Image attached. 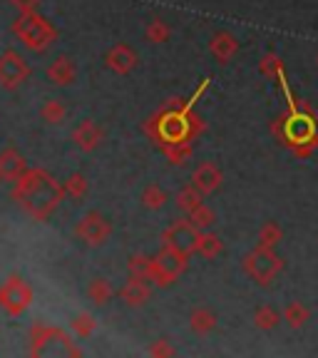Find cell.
<instances>
[{
    "mask_svg": "<svg viewBox=\"0 0 318 358\" xmlns=\"http://www.w3.org/2000/svg\"><path fill=\"white\" fill-rule=\"evenodd\" d=\"M274 134L298 159H308L318 150V112L308 102H298L274 122Z\"/></svg>",
    "mask_w": 318,
    "mask_h": 358,
    "instance_id": "obj_1",
    "label": "cell"
},
{
    "mask_svg": "<svg viewBox=\"0 0 318 358\" xmlns=\"http://www.w3.org/2000/svg\"><path fill=\"white\" fill-rule=\"evenodd\" d=\"M281 268H284V259L274 252V246L259 244L256 249L244 259V271L261 286L271 284V281L279 276Z\"/></svg>",
    "mask_w": 318,
    "mask_h": 358,
    "instance_id": "obj_2",
    "label": "cell"
},
{
    "mask_svg": "<svg viewBox=\"0 0 318 358\" xmlns=\"http://www.w3.org/2000/svg\"><path fill=\"white\" fill-rule=\"evenodd\" d=\"M199 227L194 222H177L174 227H169L167 234H164V241L167 246L177 249L179 254H191L196 252V244H199Z\"/></svg>",
    "mask_w": 318,
    "mask_h": 358,
    "instance_id": "obj_3",
    "label": "cell"
},
{
    "mask_svg": "<svg viewBox=\"0 0 318 358\" xmlns=\"http://www.w3.org/2000/svg\"><path fill=\"white\" fill-rule=\"evenodd\" d=\"M185 259H187L185 254H179L177 249L167 246V249L157 257V262L150 264V274L154 276V279H159V284H169V281L185 268Z\"/></svg>",
    "mask_w": 318,
    "mask_h": 358,
    "instance_id": "obj_4",
    "label": "cell"
},
{
    "mask_svg": "<svg viewBox=\"0 0 318 358\" xmlns=\"http://www.w3.org/2000/svg\"><path fill=\"white\" fill-rule=\"evenodd\" d=\"M25 75H28V70H25L22 57L8 52V55L0 60V83L6 85V87H13V85H17L20 80H25Z\"/></svg>",
    "mask_w": 318,
    "mask_h": 358,
    "instance_id": "obj_5",
    "label": "cell"
},
{
    "mask_svg": "<svg viewBox=\"0 0 318 358\" xmlns=\"http://www.w3.org/2000/svg\"><path fill=\"white\" fill-rule=\"evenodd\" d=\"M219 185H222V172H219L217 164L204 162L194 172V187L201 192V194H209V192H214Z\"/></svg>",
    "mask_w": 318,
    "mask_h": 358,
    "instance_id": "obj_6",
    "label": "cell"
},
{
    "mask_svg": "<svg viewBox=\"0 0 318 358\" xmlns=\"http://www.w3.org/2000/svg\"><path fill=\"white\" fill-rule=\"evenodd\" d=\"M236 50H239V43H236L234 35H229V33H219V35H214V40H212V52H214V55H217L222 62H226L229 57H234V55H236Z\"/></svg>",
    "mask_w": 318,
    "mask_h": 358,
    "instance_id": "obj_7",
    "label": "cell"
},
{
    "mask_svg": "<svg viewBox=\"0 0 318 358\" xmlns=\"http://www.w3.org/2000/svg\"><path fill=\"white\" fill-rule=\"evenodd\" d=\"M281 316H284V321L291 329H303V326L308 324V319H311V311H308L301 301H291V303H286Z\"/></svg>",
    "mask_w": 318,
    "mask_h": 358,
    "instance_id": "obj_8",
    "label": "cell"
},
{
    "mask_svg": "<svg viewBox=\"0 0 318 358\" xmlns=\"http://www.w3.org/2000/svg\"><path fill=\"white\" fill-rule=\"evenodd\" d=\"M281 319H284V316H281L274 306H259L256 313H254V324H256V329H261V331L276 329Z\"/></svg>",
    "mask_w": 318,
    "mask_h": 358,
    "instance_id": "obj_9",
    "label": "cell"
},
{
    "mask_svg": "<svg viewBox=\"0 0 318 358\" xmlns=\"http://www.w3.org/2000/svg\"><path fill=\"white\" fill-rule=\"evenodd\" d=\"M214 324H217V319H214V313L207 311V308H196V311L191 313V329H194L196 334H209V331L214 329Z\"/></svg>",
    "mask_w": 318,
    "mask_h": 358,
    "instance_id": "obj_10",
    "label": "cell"
},
{
    "mask_svg": "<svg viewBox=\"0 0 318 358\" xmlns=\"http://www.w3.org/2000/svg\"><path fill=\"white\" fill-rule=\"evenodd\" d=\"M281 239H284V229H281V227L276 222H266L261 227V229H259V244H263V246H276Z\"/></svg>",
    "mask_w": 318,
    "mask_h": 358,
    "instance_id": "obj_11",
    "label": "cell"
},
{
    "mask_svg": "<svg viewBox=\"0 0 318 358\" xmlns=\"http://www.w3.org/2000/svg\"><path fill=\"white\" fill-rule=\"evenodd\" d=\"M196 252H199L201 257L214 259L219 252H222V239H219L217 234H201L199 244H196Z\"/></svg>",
    "mask_w": 318,
    "mask_h": 358,
    "instance_id": "obj_12",
    "label": "cell"
},
{
    "mask_svg": "<svg viewBox=\"0 0 318 358\" xmlns=\"http://www.w3.org/2000/svg\"><path fill=\"white\" fill-rule=\"evenodd\" d=\"M177 204H179V209H185V212L191 214L201 204V192L196 189V187H187V189L179 192Z\"/></svg>",
    "mask_w": 318,
    "mask_h": 358,
    "instance_id": "obj_13",
    "label": "cell"
},
{
    "mask_svg": "<svg viewBox=\"0 0 318 358\" xmlns=\"http://www.w3.org/2000/svg\"><path fill=\"white\" fill-rule=\"evenodd\" d=\"M284 73V60H281L279 55H266L261 60V75H266V78H279V75Z\"/></svg>",
    "mask_w": 318,
    "mask_h": 358,
    "instance_id": "obj_14",
    "label": "cell"
},
{
    "mask_svg": "<svg viewBox=\"0 0 318 358\" xmlns=\"http://www.w3.org/2000/svg\"><path fill=\"white\" fill-rule=\"evenodd\" d=\"M189 217H191V222L199 227V229H207V227H212V222H214V212L204 207V204H199V207H196Z\"/></svg>",
    "mask_w": 318,
    "mask_h": 358,
    "instance_id": "obj_15",
    "label": "cell"
},
{
    "mask_svg": "<svg viewBox=\"0 0 318 358\" xmlns=\"http://www.w3.org/2000/svg\"><path fill=\"white\" fill-rule=\"evenodd\" d=\"M147 296H150V291H147V286H142L140 281H132V284L127 286V291H124V299H127L129 303H142Z\"/></svg>",
    "mask_w": 318,
    "mask_h": 358,
    "instance_id": "obj_16",
    "label": "cell"
},
{
    "mask_svg": "<svg viewBox=\"0 0 318 358\" xmlns=\"http://www.w3.org/2000/svg\"><path fill=\"white\" fill-rule=\"evenodd\" d=\"M17 169H22V159L15 155V152H8L3 159H0V172L10 174V177H15Z\"/></svg>",
    "mask_w": 318,
    "mask_h": 358,
    "instance_id": "obj_17",
    "label": "cell"
},
{
    "mask_svg": "<svg viewBox=\"0 0 318 358\" xmlns=\"http://www.w3.org/2000/svg\"><path fill=\"white\" fill-rule=\"evenodd\" d=\"M50 78L57 80V83H67V80L73 78V67L67 60H57L55 65L50 67Z\"/></svg>",
    "mask_w": 318,
    "mask_h": 358,
    "instance_id": "obj_18",
    "label": "cell"
},
{
    "mask_svg": "<svg viewBox=\"0 0 318 358\" xmlns=\"http://www.w3.org/2000/svg\"><path fill=\"white\" fill-rule=\"evenodd\" d=\"M150 207H162L164 204V192L162 189H157V187H152L150 189V201H147Z\"/></svg>",
    "mask_w": 318,
    "mask_h": 358,
    "instance_id": "obj_19",
    "label": "cell"
},
{
    "mask_svg": "<svg viewBox=\"0 0 318 358\" xmlns=\"http://www.w3.org/2000/svg\"><path fill=\"white\" fill-rule=\"evenodd\" d=\"M316 62H318V55H316Z\"/></svg>",
    "mask_w": 318,
    "mask_h": 358,
    "instance_id": "obj_20",
    "label": "cell"
}]
</instances>
